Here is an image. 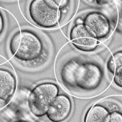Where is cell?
<instances>
[{
  "label": "cell",
  "instance_id": "1",
  "mask_svg": "<svg viewBox=\"0 0 122 122\" xmlns=\"http://www.w3.org/2000/svg\"><path fill=\"white\" fill-rule=\"evenodd\" d=\"M9 50L14 57L23 62H31L42 55V40L31 30H20L14 34L9 42Z\"/></svg>",
  "mask_w": 122,
  "mask_h": 122
},
{
  "label": "cell",
  "instance_id": "2",
  "mask_svg": "<svg viewBox=\"0 0 122 122\" xmlns=\"http://www.w3.org/2000/svg\"><path fill=\"white\" fill-rule=\"evenodd\" d=\"M59 93V87L53 82H43L30 92L28 106L30 112L37 117L46 115L50 106Z\"/></svg>",
  "mask_w": 122,
  "mask_h": 122
},
{
  "label": "cell",
  "instance_id": "3",
  "mask_svg": "<svg viewBox=\"0 0 122 122\" xmlns=\"http://www.w3.org/2000/svg\"><path fill=\"white\" fill-rule=\"evenodd\" d=\"M29 13L36 25L45 29L56 26L61 19L60 9L48 0H32Z\"/></svg>",
  "mask_w": 122,
  "mask_h": 122
},
{
  "label": "cell",
  "instance_id": "4",
  "mask_svg": "<svg viewBox=\"0 0 122 122\" xmlns=\"http://www.w3.org/2000/svg\"><path fill=\"white\" fill-rule=\"evenodd\" d=\"M103 71L98 64L81 63L76 75V87L86 91L94 90L101 84Z\"/></svg>",
  "mask_w": 122,
  "mask_h": 122
},
{
  "label": "cell",
  "instance_id": "5",
  "mask_svg": "<svg viewBox=\"0 0 122 122\" xmlns=\"http://www.w3.org/2000/svg\"><path fill=\"white\" fill-rule=\"evenodd\" d=\"M70 38L76 48L82 51H92L99 44L98 40L84 25H75L71 29Z\"/></svg>",
  "mask_w": 122,
  "mask_h": 122
},
{
  "label": "cell",
  "instance_id": "6",
  "mask_svg": "<svg viewBox=\"0 0 122 122\" xmlns=\"http://www.w3.org/2000/svg\"><path fill=\"white\" fill-rule=\"evenodd\" d=\"M84 25L98 40L106 37L111 31V24L108 18L98 12H92L86 15Z\"/></svg>",
  "mask_w": 122,
  "mask_h": 122
},
{
  "label": "cell",
  "instance_id": "7",
  "mask_svg": "<svg viewBox=\"0 0 122 122\" xmlns=\"http://www.w3.org/2000/svg\"><path fill=\"white\" fill-rule=\"evenodd\" d=\"M71 109L72 103L69 97L59 94L50 106L46 115L51 122H61L69 117Z\"/></svg>",
  "mask_w": 122,
  "mask_h": 122
},
{
  "label": "cell",
  "instance_id": "8",
  "mask_svg": "<svg viewBox=\"0 0 122 122\" xmlns=\"http://www.w3.org/2000/svg\"><path fill=\"white\" fill-rule=\"evenodd\" d=\"M17 87V80L8 70L0 68V100L8 101L14 95Z\"/></svg>",
  "mask_w": 122,
  "mask_h": 122
},
{
  "label": "cell",
  "instance_id": "9",
  "mask_svg": "<svg viewBox=\"0 0 122 122\" xmlns=\"http://www.w3.org/2000/svg\"><path fill=\"white\" fill-rule=\"evenodd\" d=\"M81 63L75 59L70 60L61 70V79L65 86L76 87V75Z\"/></svg>",
  "mask_w": 122,
  "mask_h": 122
},
{
  "label": "cell",
  "instance_id": "10",
  "mask_svg": "<svg viewBox=\"0 0 122 122\" xmlns=\"http://www.w3.org/2000/svg\"><path fill=\"white\" fill-rule=\"evenodd\" d=\"M109 111L105 106L100 104H95L89 108L86 115V122H104Z\"/></svg>",
  "mask_w": 122,
  "mask_h": 122
},
{
  "label": "cell",
  "instance_id": "11",
  "mask_svg": "<svg viewBox=\"0 0 122 122\" xmlns=\"http://www.w3.org/2000/svg\"><path fill=\"white\" fill-rule=\"evenodd\" d=\"M122 67V51H119L111 56L107 64V68L114 75L117 70Z\"/></svg>",
  "mask_w": 122,
  "mask_h": 122
},
{
  "label": "cell",
  "instance_id": "12",
  "mask_svg": "<svg viewBox=\"0 0 122 122\" xmlns=\"http://www.w3.org/2000/svg\"><path fill=\"white\" fill-rule=\"evenodd\" d=\"M104 122H122V112L117 111L109 112Z\"/></svg>",
  "mask_w": 122,
  "mask_h": 122
},
{
  "label": "cell",
  "instance_id": "13",
  "mask_svg": "<svg viewBox=\"0 0 122 122\" xmlns=\"http://www.w3.org/2000/svg\"><path fill=\"white\" fill-rule=\"evenodd\" d=\"M114 75V83L117 86L122 88V67L117 70Z\"/></svg>",
  "mask_w": 122,
  "mask_h": 122
},
{
  "label": "cell",
  "instance_id": "14",
  "mask_svg": "<svg viewBox=\"0 0 122 122\" xmlns=\"http://www.w3.org/2000/svg\"><path fill=\"white\" fill-rule=\"evenodd\" d=\"M59 9L65 7L68 5L69 0H48Z\"/></svg>",
  "mask_w": 122,
  "mask_h": 122
},
{
  "label": "cell",
  "instance_id": "15",
  "mask_svg": "<svg viewBox=\"0 0 122 122\" xmlns=\"http://www.w3.org/2000/svg\"><path fill=\"white\" fill-rule=\"evenodd\" d=\"M4 28V18L1 12H0V35L3 33Z\"/></svg>",
  "mask_w": 122,
  "mask_h": 122
},
{
  "label": "cell",
  "instance_id": "16",
  "mask_svg": "<svg viewBox=\"0 0 122 122\" xmlns=\"http://www.w3.org/2000/svg\"><path fill=\"white\" fill-rule=\"evenodd\" d=\"M75 23H76V25H83L84 20L82 19V18L78 17V18H76V20H75Z\"/></svg>",
  "mask_w": 122,
  "mask_h": 122
},
{
  "label": "cell",
  "instance_id": "17",
  "mask_svg": "<svg viewBox=\"0 0 122 122\" xmlns=\"http://www.w3.org/2000/svg\"><path fill=\"white\" fill-rule=\"evenodd\" d=\"M97 1H98L100 3H105L108 1L109 0H97Z\"/></svg>",
  "mask_w": 122,
  "mask_h": 122
}]
</instances>
